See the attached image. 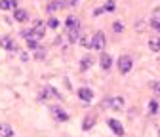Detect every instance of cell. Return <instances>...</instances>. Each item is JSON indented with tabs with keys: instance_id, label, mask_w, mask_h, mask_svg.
Returning a JSON list of instances; mask_svg holds the SVG:
<instances>
[{
	"instance_id": "cell-18",
	"label": "cell",
	"mask_w": 160,
	"mask_h": 137,
	"mask_svg": "<svg viewBox=\"0 0 160 137\" xmlns=\"http://www.w3.org/2000/svg\"><path fill=\"white\" fill-rule=\"evenodd\" d=\"M92 57H84V59H82V65H80V69H82V71H88L90 67H92Z\"/></svg>"
},
{
	"instance_id": "cell-2",
	"label": "cell",
	"mask_w": 160,
	"mask_h": 137,
	"mask_svg": "<svg viewBox=\"0 0 160 137\" xmlns=\"http://www.w3.org/2000/svg\"><path fill=\"white\" fill-rule=\"evenodd\" d=\"M105 44H107V38H105V34L101 32V31H99V32H95L93 36H92V50H99V51H101L103 48H105Z\"/></svg>"
},
{
	"instance_id": "cell-1",
	"label": "cell",
	"mask_w": 160,
	"mask_h": 137,
	"mask_svg": "<svg viewBox=\"0 0 160 137\" xmlns=\"http://www.w3.org/2000/svg\"><path fill=\"white\" fill-rule=\"evenodd\" d=\"M132 67H133V59L130 55H120L118 57V71H120V74H128L132 71Z\"/></svg>"
},
{
	"instance_id": "cell-9",
	"label": "cell",
	"mask_w": 160,
	"mask_h": 137,
	"mask_svg": "<svg viewBox=\"0 0 160 137\" xmlns=\"http://www.w3.org/2000/svg\"><path fill=\"white\" fill-rule=\"evenodd\" d=\"M32 32H34V36H36V38H42V36L46 34V27H44V23H42V21H36V23H34Z\"/></svg>"
},
{
	"instance_id": "cell-26",
	"label": "cell",
	"mask_w": 160,
	"mask_h": 137,
	"mask_svg": "<svg viewBox=\"0 0 160 137\" xmlns=\"http://www.w3.org/2000/svg\"><path fill=\"white\" fill-rule=\"evenodd\" d=\"M151 27H152V29H156V31L160 32V21H158L156 17H154V19H151Z\"/></svg>"
},
{
	"instance_id": "cell-3",
	"label": "cell",
	"mask_w": 160,
	"mask_h": 137,
	"mask_svg": "<svg viewBox=\"0 0 160 137\" xmlns=\"http://www.w3.org/2000/svg\"><path fill=\"white\" fill-rule=\"evenodd\" d=\"M52 114H53V118L59 120V122H67L69 120V114L61 107H52Z\"/></svg>"
},
{
	"instance_id": "cell-13",
	"label": "cell",
	"mask_w": 160,
	"mask_h": 137,
	"mask_svg": "<svg viewBox=\"0 0 160 137\" xmlns=\"http://www.w3.org/2000/svg\"><path fill=\"white\" fill-rule=\"evenodd\" d=\"M13 19H15V21H19V23H23V21H27V19H29V13L25 10H15Z\"/></svg>"
},
{
	"instance_id": "cell-23",
	"label": "cell",
	"mask_w": 160,
	"mask_h": 137,
	"mask_svg": "<svg viewBox=\"0 0 160 137\" xmlns=\"http://www.w3.org/2000/svg\"><path fill=\"white\" fill-rule=\"evenodd\" d=\"M80 44H82V46H86V48H90V46H92V38H88V36H82V38H80Z\"/></svg>"
},
{
	"instance_id": "cell-24",
	"label": "cell",
	"mask_w": 160,
	"mask_h": 137,
	"mask_svg": "<svg viewBox=\"0 0 160 137\" xmlns=\"http://www.w3.org/2000/svg\"><path fill=\"white\" fill-rule=\"evenodd\" d=\"M27 46H29V50H36L38 48V42L34 40V38H31V40H27Z\"/></svg>"
},
{
	"instance_id": "cell-14",
	"label": "cell",
	"mask_w": 160,
	"mask_h": 137,
	"mask_svg": "<svg viewBox=\"0 0 160 137\" xmlns=\"http://www.w3.org/2000/svg\"><path fill=\"white\" fill-rule=\"evenodd\" d=\"M67 36H69V42H78V40H80V29H71V31H67Z\"/></svg>"
},
{
	"instance_id": "cell-11",
	"label": "cell",
	"mask_w": 160,
	"mask_h": 137,
	"mask_svg": "<svg viewBox=\"0 0 160 137\" xmlns=\"http://www.w3.org/2000/svg\"><path fill=\"white\" fill-rule=\"evenodd\" d=\"M65 27H67V31H71V29H80V21H78L74 15H69L67 21H65Z\"/></svg>"
},
{
	"instance_id": "cell-4",
	"label": "cell",
	"mask_w": 160,
	"mask_h": 137,
	"mask_svg": "<svg viewBox=\"0 0 160 137\" xmlns=\"http://www.w3.org/2000/svg\"><path fill=\"white\" fill-rule=\"evenodd\" d=\"M50 97H57V99H59L61 95L57 93V90H55V88H52V86H46V88L42 90V93H40V99H50Z\"/></svg>"
},
{
	"instance_id": "cell-15",
	"label": "cell",
	"mask_w": 160,
	"mask_h": 137,
	"mask_svg": "<svg viewBox=\"0 0 160 137\" xmlns=\"http://www.w3.org/2000/svg\"><path fill=\"white\" fill-rule=\"evenodd\" d=\"M17 8V0H0V10H10Z\"/></svg>"
},
{
	"instance_id": "cell-22",
	"label": "cell",
	"mask_w": 160,
	"mask_h": 137,
	"mask_svg": "<svg viewBox=\"0 0 160 137\" xmlns=\"http://www.w3.org/2000/svg\"><path fill=\"white\" fill-rule=\"evenodd\" d=\"M112 29H114V32H122V31H124V25L120 23V21H114V23H112Z\"/></svg>"
},
{
	"instance_id": "cell-21",
	"label": "cell",
	"mask_w": 160,
	"mask_h": 137,
	"mask_svg": "<svg viewBox=\"0 0 160 137\" xmlns=\"http://www.w3.org/2000/svg\"><path fill=\"white\" fill-rule=\"evenodd\" d=\"M48 27H50V29H57V27H59V21H57L55 17H50V19H48Z\"/></svg>"
},
{
	"instance_id": "cell-12",
	"label": "cell",
	"mask_w": 160,
	"mask_h": 137,
	"mask_svg": "<svg viewBox=\"0 0 160 137\" xmlns=\"http://www.w3.org/2000/svg\"><path fill=\"white\" fill-rule=\"evenodd\" d=\"M0 137H13V128L10 124H0Z\"/></svg>"
},
{
	"instance_id": "cell-27",
	"label": "cell",
	"mask_w": 160,
	"mask_h": 137,
	"mask_svg": "<svg viewBox=\"0 0 160 137\" xmlns=\"http://www.w3.org/2000/svg\"><path fill=\"white\" fill-rule=\"evenodd\" d=\"M151 88H152V91H154L156 95H160V82H152Z\"/></svg>"
},
{
	"instance_id": "cell-17",
	"label": "cell",
	"mask_w": 160,
	"mask_h": 137,
	"mask_svg": "<svg viewBox=\"0 0 160 137\" xmlns=\"http://www.w3.org/2000/svg\"><path fill=\"white\" fill-rule=\"evenodd\" d=\"M0 44H2L4 50H15V44H13L12 38H2V40H0Z\"/></svg>"
},
{
	"instance_id": "cell-20",
	"label": "cell",
	"mask_w": 160,
	"mask_h": 137,
	"mask_svg": "<svg viewBox=\"0 0 160 137\" xmlns=\"http://www.w3.org/2000/svg\"><path fill=\"white\" fill-rule=\"evenodd\" d=\"M156 112H158V103L152 99V101L149 103V114H156Z\"/></svg>"
},
{
	"instance_id": "cell-16",
	"label": "cell",
	"mask_w": 160,
	"mask_h": 137,
	"mask_svg": "<svg viewBox=\"0 0 160 137\" xmlns=\"http://www.w3.org/2000/svg\"><path fill=\"white\" fill-rule=\"evenodd\" d=\"M149 48L152 51H158L160 50V36H151V40H149Z\"/></svg>"
},
{
	"instance_id": "cell-19",
	"label": "cell",
	"mask_w": 160,
	"mask_h": 137,
	"mask_svg": "<svg viewBox=\"0 0 160 137\" xmlns=\"http://www.w3.org/2000/svg\"><path fill=\"white\" fill-rule=\"evenodd\" d=\"M93 122H95V118H93V116H88V118L84 120V124H82V130H90V128L93 126Z\"/></svg>"
},
{
	"instance_id": "cell-8",
	"label": "cell",
	"mask_w": 160,
	"mask_h": 137,
	"mask_svg": "<svg viewBox=\"0 0 160 137\" xmlns=\"http://www.w3.org/2000/svg\"><path fill=\"white\" fill-rule=\"evenodd\" d=\"M67 6L65 0H52V2L48 4V12H55V10H63Z\"/></svg>"
},
{
	"instance_id": "cell-5",
	"label": "cell",
	"mask_w": 160,
	"mask_h": 137,
	"mask_svg": "<svg viewBox=\"0 0 160 137\" xmlns=\"http://www.w3.org/2000/svg\"><path fill=\"white\" fill-rule=\"evenodd\" d=\"M109 107L112 110H122L124 109V97H111V99H109Z\"/></svg>"
},
{
	"instance_id": "cell-7",
	"label": "cell",
	"mask_w": 160,
	"mask_h": 137,
	"mask_svg": "<svg viewBox=\"0 0 160 137\" xmlns=\"http://www.w3.org/2000/svg\"><path fill=\"white\" fill-rule=\"evenodd\" d=\"M78 97H80L82 101L90 103V101L93 99V91H92L90 88H80V90H78Z\"/></svg>"
},
{
	"instance_id": "cell-6",
	"label": "cell",
	"mask_w": 160,
	"mask_h": 137,
	"mask_svg": "<svg viewBox=\"0 0 160 137\" xmlns=\"http://www.w3.org/2000/svg\"><path fill=\"white\" fill-rule=\"evenodd\" d=\"M107 124H109V128H111V130H112V131H114V133H116L118 137H122V135H124V128H122V124H120L118 120L111 118V120H109Z\"/></svg>"
},
{
	"instance_id": "cell-25",
	"label": "cell",
	"mask_w": 160,
	"mask_h": 137,
	"mask_svg": "<svg viewBox=\"0 0 160 137\" xmlns=\"http://www.w3.org/2000/svg\"><path fill=\"white\" fill-rule=\"evenodd\" d=\"M114 8H116V6H114L112 0H111V2H107V4L103 6V10H105V12H114Z\"/></svg>"
},
{
	"instance_id": "cell-10",
	"label": "cell",
	"mask_w": 160,
	"mask_h": 137,
	"mask_svg": "<svg viewBox=\"0 0 160 137\" xmlns=\"http://www.w3.org/2000/svg\"><path fill=\"white\" fill-rule=\"evenodd\" d=\"M99 63H101V69L109 71L111 65H112V57H111L109 53H101V59H99Z\"/></svg>"
}]
</instances>
